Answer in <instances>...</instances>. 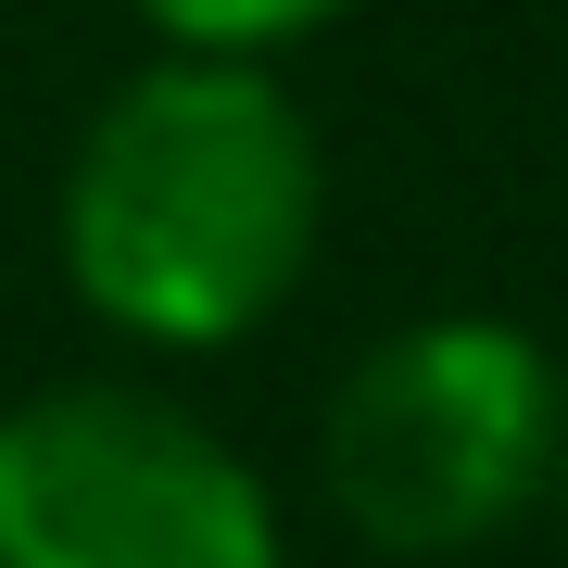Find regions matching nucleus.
Masks as SVG:
<instances>
[{
  "mask_svg": "<svg viewBox=\"0 0 568 568\" xmlns=\"http://www.w3.org/2000/svg\"><path fill=\"white\" fill-rule=\"evenodd\" d=\"M342 13V0H140V26L152 39H178V51H291V39H316V26Z\"/></svg>",
  "mask_w": 568,
  "mask_h": 568,
  "instance_id": "20e7f679",
  "label": "nucleus"
},
{
  "mask_svg": "<svg viewBox=\"0 0 568 568\" xmlns=\"http://www.w3.org/2000/svg\"><path fill=\"white\" fill-rule=\"evenodd\" d=\"M556 493H568V405H556Z\"/></svg>",
  "mask_w": 568,
  "mask_h": 568,
  "instance_id": "39448f33",
  "label": "nucleus"
},
{
  "mask_svg": "<svg viewBox=\"0 0 568 568\" xmlns=\"http://www.w3.org/2000/svg\"><path fill=\"white\" fill-rule=\"evenodd\" d=\"M0 568H278V506L190 405L63 379L0 417Z\"/></svg>",
  "mask_w": 568,
  "mask_h": 568,
  "instance_id": "7ed1b4c3",
  "label": "nucleus"
},
{
  "mask_svg": "<svg viewBox=\"0 0 568 568\" xmlns=\"http://www.w3.org/2000/svg\"><path fill=\"white\" fill-rule=\"evenodd\" d=\"M556 366L506 316H417L366 342L328 392L316 467L354 544L467 556L556 480Z\"/></svg>",
  "mask_w": 568,
  "mask_h": 568,
  "instance_id": "f03ea898",
  "label": "nucleus"
},
{
  "mask_svg": "<svg viewBox=\"0 0 568 568\" xmlns=\"http://www.w3.org/2000/svg\"><path fill=\"white\" fill-rule=\"evenodd\" d=\"M316 126L241 51H164L89 114L63 164V278L77 304L164 354H215L291 304L316 265Z\"/></svg>",
  "mask_w": 568,
  "mask_h": 568,
  "instance_id": "f257e3e1",
  "label": "nucleus"
}]
</instances>
